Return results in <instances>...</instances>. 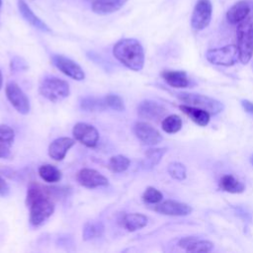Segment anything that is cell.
<instances>
[{
	"label": "cell",
	"instance_id": "obj_7",
	"mask_svg": "<svg viewBox=\"0 0 253 253\" xmlns=\"http://www.w3.org/2000/svg\"><path fill=\"white\" fill-rule=\"evenodd\" d=\"M212 5L210 0H198L191 17V26L196 31L207 28L211 22Z\"/></svg>",
	"mask_w": 253,
	"mask_h": 253
},
{
	"label": "cell",
	"instance_id": "obj_5",
	"mask_svg": "<svg viewBox=\"0 0 253 253\" xmlns=\"http://www.w3.org/2000/svg\"><path fill=\"white\" fill-rule=\"evenodd\" d=\"M176 96L180 101L187 103L190 106H194V107L206 110L211 115H216L223 110V104L221 102L206 95L180 92V93H176Z\"/></svg>",
	"mask_w": 253,
	"mask_h": 253
},
{
	"label": "cell",
	"instance_id": "obj_37",
	"mask_svg": "<svg viewBox=\"0 0 253 253\" xmlns=\"http://www.w3.org/2000/svg\"><path fill=\"white\" fill-rule=\"evenodd\" d=\"M2 86H3V77H2V73L0 71V89L2 88Z\"/></svg>",
	"mask_w": 253,
	"mask_h": 253
},
{
	"label": "cell",
	"instance_id": "obj_13",
	"mask_svg": "<svg viewBox=\"0 0 253 253\" xmlns=\"http://www.w3.org/2000/svg\"><path fill=\"white\" fill-rule=\"evenodd\" d=\"M154 211L161 214L181 216V215H188L189 213H191L192 208L185 203L168 200L161 204L158 203V205L154 207Z\"/></svg>",
	"mask_w": 253,
	"mask_h": 253
},
{
	"label": "cell",
	"instance_id": "obj_1",
	"mask_svg": "<svg viewBox=\"0 0 253 253\" xmlns=\"http://www.w3.org/2000/svg\"><path fill=\"white\" fill-rule=\"evenodd\" d=\"M51 188L42 187L37 183L29 186L26 205L30 209V222L34 226L42 224L54 211L51 201Z\"/></svg>",
	"mask_w": 253,
	"mask_h": 253
},
{
	"label": "cell",
	"instance_id": "obj_23",
	"mask_svg": "<svg viewBox=\"0 0 253 253\" xmlns=\"http://www.w3.org/2000/svg\"><path fill=\"white\" fill-rule=\"evenodd\" d=\"M219 187L221 190L231 193V194H239L245 190V186L234 176L226 174L223 175L219 181Z\"/></svg>",
	"mask_w": 253,
	"mask_h": 253
},
{
	"label": "cell",
	"instance_id": "obj_14",
	"mask_svg": "<svg viewBox=\"0 0 253 253\" xmlns=\"http://www.w3.org/2000/svg\"><path fill=\"white\" fill-rule=\"evenodd\" d=\"M137 114L142 119L156 121L165 116L166 109L155 101L144 100L138 105Z\"/></svg>",
	"mask_w": 253,
	"mask_h": 253
},
{
	"label": "cell",
	"instance_id": "obj_2",
	"mask_svg": "<svg viewBox=\"0 0 253 253\" xmlns=\"http://www.w3.org/2000/svg\"><path fill=\"white\" fill-rule=\"evenodd\" d=\"M113 54L121 63L133 71L143 68L144 50L135 39L120 40L113 47Z\"/></svg>",
	"mask_w": 253,
	"mask_h": 253
},
{
	"label": "cell",
	"instance_id": "obj_39",
	"mask_svg": "<svg viewBox=\"0 0 253 253\" xmlns=\"http://www.w3.org/2000/svg\"><path fill=\"white\" fill-rule=\"evenodd\" d=\"M1 4H2V0H0V7H1Z\"/></svg>",
	"mask_w": 253,
	"mask_h": 253
},
{
	"label": "cell",
	"instance_id": "obj_9",
	"mask_svg": "<svg viewBox=\"0 0 253 253\" xmlns=\"http://www.w3.org/2000/svg\"><path fill=\"white\" fill-rule=\"evenodd\" d=\"M51 60L54 66L59 69L66 76L75 79V80H83L85 77V73L81 66L77 64L72 59L61 55V54H53Z\"/></svg>",
	"mask_w": 253,
	"mask_h": 253
},
{
	"label": "cell",
	"instance_id": "obj_27",
	"mask_svg": "<svg viewBox=\"0 0 253 253\" xmlns=\"http://www.w3.org/2000/svg\"><path fill=\"white\" fill-rule=\"evenodd\" d=\"M129 159L124 155H115L111 157L108 163L109 169L114 173H121L126 171L129 166Z\"/></svg>",
	"mask_w": 253,
	"mask_h": 253
},
{
	"label": "cell",
	"instance_id": "obj_22",
	"mask_svg": "<svg viewBox=\"0 0 253 253\" xmlns=\"http://www.w3.org/2000/svg\"><path fill=\"white\" fill-rule=\"evenodd\" d=\"M147 217L138 212H132V213H126L123 217V226L127 231H135L137 229H140L144 227L147 224Z\"/></svg>",
	"mask_w": 253,
	"mask_h": 253
},
{
	"label": "cell",
	"instance_id": "obj_20",
	"mask_svg": "<svg viewBox=\"0 0 253 253\" xmlns=\"http://www.w3.org/2000/svg\"><path fill=\"white\" fill-rule=\"evenodd\" d=\"M179 108L193 122H195L197 125L201 126H207L210 122L211 114L206 110H203L201 108H197L194 106H190V105H180Z\"/></svg>",
	"mask_w": 253,
	"mask_h": 253
},
{
	"label": "cell",
	"instance_id": "obj_8",
	"mask_svg": "<svg viewBox=\"0 0 253 253\" xmlns=\"http://www.w3.org/2000/svg\"><path fill=\"white\" fill-rule=\"evenodd\" d=\"M6 96L12 106L20 114L27 115L30 112V101L27 95L19 87V85L13 81H10L6 84L5 88Z\"/></svg>",
	"mask_w": 253,
	"mask_h": 253
},
{
	"label": "cell",
	"instance_id": "obj_32",
	"mask_svg": "<svg viewBox=\"0 0 253 253\" xmlns=\"http://www.w3.org/2000/svg\"><path fill=\"white\" fill-rule=\"evenodd\" d=\"M15 132L12 127L7 125H0V141L12 144Z\"/></svg>",
	"mask_w": 253,
	"mask_h": 253
},
{
	"label": "cell",
	"instance_id": "obj_26",
	"mask_svg": "<svg viewBox=\"0 0 253 253\" xmlns=\"http://www.w3.org/2000/svg\"><path fill=\"white\" fill-rule=\"evenodd\" d=\"M162 129L167 133H175L182 127V120L178 115H169L161 123Z\"/></svg>",
	"mask_w": 253,
	"mask_h": 253
},
{
	"label": "cell",
	"instance_id": "obj_38",
	"mask_svg": "<svg viewBox=\"0 0 253 253\" xmlns=\"http://www.w3.org/2000/svg\"><path fill=\"white\" fill-rule=\"evenodd\" d=\"M250 162H251V164L253 165V155H251V157H250Z\"/></svg>",
	"mask_w": 253,
	"mask_h": 253
},
{
	"label": "cell",
	"instance_id": "obj_30",
	"mask_svg": "<svg viewBox=\"0 0 253 253\" xmlns=\"http://www.w3.org/2000/svg\"><path fill=\"white\" fill-rule=\"evenodd\" d=\"M162 193L154 187H148L142 194V200L146 204H158L162 201Z\"/></svg>",
	"mask_w": 253,
	"mask_h": 253
},
{
	"label": "cell",
	"instance_id": "obj_3",
	"mask_svg": "<svg viewBox=\"0 0 253 253\" xmlns=\"http://www.w3.org/2000/svg\"><path fill=\"white\" fill-rule=\"evenodd\" d=\"M236 36L239 60L246 64L253 55V21L245 19L240 22L237 26Z\"/></svg>",
	"mask_w": 253,
	"mask_h": 253
},
{
	"label": "cell",
	"instance_id": "obj_4",
	"mask_svg": "<svg viewBox=\"0 0 253 253\" xmlns=\"http://www.w3.org/2000/svg\"><path fill=\"white\" fill-rule=\"evenodd\" d=\"M39 91L42 96L51 102H58L69 95V85L65 80L57 77H45L40 87Z\"/></svg>",
	"mask_w": 253,
	"mask_h": 253
},
{
	"label": "cell",
	"instance_id": "obj_34",
	"mask_svg": "<svg viewBox=\"0 0 253 253\" xmlns=\"http://www.w3.org/2000/svg\"><path fill=\"white\" fill-rule=\"evenodd\" d=\"M11 144L0 141V158H7L10 155Z\"/></svg>",
	"mask_w": 253,
	"mask_h": 253
},
{
	"label": "cell",
	"instance_id": "obj_12",
	"mask_svg": "<svg viewBox=\"0 0 253 253\" xmlns=\"http://www.w3.org/2000/svg\"><path fill=\"white\" fill-rule=\"evenodd\" d=\"M76 180L81 186L89 189L108 185V179L99 171L91 168L81 169L76 175Z\"/></svg>",
	"mask_w": 253,
	"mask_h": 253
},
{
	"label": "cell",
	"instance_id": "obj_24",
	"mask_svg": "<svg viewBox=\"0 0 253 253\" xmlns=\"http://www.w3.org/2000/svg\"><path fill=\"white\" fill-rule=\"evenodd\" d=\"M40 177L47 183H56L61 179V172L51 164H43L39 168Z\"/></svg>",
	"mask_w": 253,
	"mask_h": 253
},
{
	"label": "cell",
	"instance_id": "obj_10",
	"mask_svg": "<svg viewBox=\"0 0 253 253\" xmlns=\"http://www.w3.org/2000/svg\"><path fill=\"white\" fill-rule=\"evenodd\" d=\"M72 134L76 140L87 147H95L99 140V132L95 126L86 123H77L73 126Z\"/></svg>",
	"mask_w": 253,
	"mask_h": 253
},
{
	"label": "cell",
	"instance_id": "obj_16",
	"mask_svg": "<svg viewBox=\"0 0 253 253\" xmlns=\"http://www.w3.org/2000/svg\"><path fill=\"white\" fill-rule=\"evenodd\" d=\"M251 10L250 3L246 0H240L233 4L226 13V20L229 24L235 25L244 21Z\"/></svg>",
	"mask_w": 253,
	"mask_h": 253
},
{
	"label": "cell",
	"instance_id": "obj_15",
	"mask_svg": "<svg viewBox=\"0 0 253 253\" xmlns=\"http://www.w3.org/2000/svg\"><path fill=\"white\" fill-rule=\"evenodd\" d=\"M74 143L75 140L70 137H58L49 144L48 155L55 161H61Z\"/></svg>",
	"mask_w": 253,
	"mask_h": 253
},
{
	"label": "cell",
	"instance_id": "obj_19",
	"mask_svg": "<svg viewBox=\"0 0 253 253\" xmlns=\"http://www.w3.org/2000/svg\"><path fill=\"white\" fill-rule=\"evenodd\" d=\"M127 0H93L92 10L99 15L112 14L120 10Z\"/></svg>",
	"mask_w": 253,
	"mask_h": 253
},
{
	"label": "cell",
	"instance_id": "obj_11",
	"mask_svg": "<svg viewBox=\"0 0 253 253\" xmlns=\"http://www.w3.org/2000/svg\"><path fill=\"white\" fill-rule=\"evenodd\" d=\"M133 131L136 137L146 145H155L162 140L160 132L151 125L145 122H137L133 126Z\"/></svg>",
	"mask_w": 253,
	"mask_h": 253
},
{
	"label": "cell",
	"instance_id": "obj_29",
	"mask_svg": "<svg viewBox=\"0 0 253 253\" xmlns=\"http://www.w3.org/2000/svg\"><path fill=\"white\" fill-rule=\"evenodd\" d=\"M167 171L169 173V175L179 181H182L186 178L187 176V172H186V167L180 163V162H171L168 165Z\"/></svg>",
	"mask_w": 253,
	"mask_h": 253
},
{
	"label": "cell",
	"instance_id": "obj_35",
	"mask_svg": "<svg viewBox=\"0 0 253 253\" xmlns=\"http://www.w3.org/2000/svg\"><path fill=\"white\" fill-rule=\"evenodd\" d=\"M10 192V189H9V186L8 184L6 183V181L0 176V196L2 197H5L9 194Z\"/></svg>",
	"mask_w": 253,
	"mask_h": 253
},
{
	"label": "cell",
	"instance_id": "obj_28",
	"mask_svg": "<svg viewBox=\"0 0 253 253\" xmlns=\"http://www.w3.org/2000/svg\"><path fill=\"white\" fill-rule=\"evenodd\" d=\"M167 151L166 148H150L145 152V162L144 165L148 167H153L157 165L165 152Z\"/></svg>",
	"mask_w": 253,
	"mask_h": 253
},
{
	"label": "cell",
	"instance_id": "obj_36",
	"mask_svg": "<svg viewBox=\"0 0 253 253\" xmlns=\"http://www.w3.org/2000/svg\"><path fill=\"white\" fill-rule=\"evenodd\" d=\"M241 105L247 113L253 115V102H250L248 100H241Z\"/></svg>",
	"mask_w": 253,
	"mask_h": 253
},
{
	"label": "cell",
	"instance_id": "obj_25",
	"mask_svg": "<svg viewBox=\"0 0 253 253\" xmlns=\"http://www.w3.org/2000/svg\"><path fill=\"white\" fill-rule=\"evenodd\" d=\"M81 109L88 112L95 111H103L107 109L104 98H96V97H85L81 100L80 103Z\"/></svg>",
	"mask_w": 253,
	"mask_h": 253
},
{
	"label": "cell",
	"instance_id": "obj_31",
	"mask_svg": "<svg viewBox=\"0 0 253 253\" xmlns=\"http://www.w3.org/2000/svg\"><path fill=\"white\" fill-rule=\"evenodd\" d=\"M105 103L107 108H110L112 110L115 111H124L125 110V105H124V101L123 99L118 96V95H114V94H109L106 97H104Z\"/></svg>",
	"mask_w": 253,
	"mask_h": 253
},
{
	"label": "cell",
	"instance_id": "obj_18",
	"mask_svg": "<svg viewBox=\"0 0 253 253\" xmlns=\"http://www.w3.org/2000/svg\"><path fill=\"white\" fill-rule=\"evenodd\" d=\"M18 8L23 18L34 28L45 33L51 32L49 27L44 22H42L38 16L35 15V13L31 10V8L25 2V0H18Z\"/></svg>",
	"mask_w": 253,
	"mask_h": 253
},
{
	"label": "cell",
	"instance_id": "obj_33",
	"mask_svg": "<svg viewBox=\"0 0 253 253\" xmlns=\"http://www.w3.org/2000/svg\"><path fill=\"white\" fill-rule=\"evenodd\" d=\"M103 229V227L100 228V224L95 223H87L83 230V237L84 239H91L96 237L97 235H100V231Z\"/></svg>",
	"mask_w": 253,
	"mask_h": 253
},
{
	"label": "cell",
	"instance_id": "obj_17",
	"mask_svg": "<svg viewBox=\"0 0 253 253\" xmlns=\"http://www.w3.org/2000/svg\"><path fill=\"white\" fill-rule=\"evenodd\" d=\"M178 245L185 249L187 252H210L213 247L212 242L209 240L198 239L194 236H187L182 238Z\"/></svg>",
	"mask_w": 253,
	"mask_h": 253
},
{
	"label": "cell",
	"instance_id": "obj_21",
	"mask_svg": "<svg viewBox=\"0 0 253 253\" xmlns=\"http://www.w3.org/2000/svg\"><path fill=\"white\" fill-rule=\"evenodd\" d=\"M165 82L174 88H186L189 85V80L185 71L180 70H164L161 73Z\"/></svg>",
	"mask_w": 253,
	"mask_h": 253
},
{
	"label": "cell",
	"instance_id": "obj_6",
	"mask_svg": "<svg viewBox=\"0 0 253 253\" xmlns=\"http://www.w3.org/2000/svg\"><path fill=\"white\" fill-rule=\"evenodd\" d=\"M206 58L209 62L215 65L231 66L237 62L239 54L236 45L227 44L222 47L209 49L206 53Z\"/></svg>",
	"mask_w": 253,
	"mask_h": 253
}]
</instances>
